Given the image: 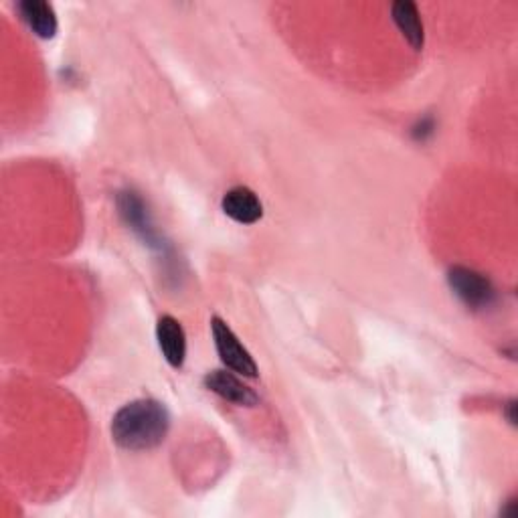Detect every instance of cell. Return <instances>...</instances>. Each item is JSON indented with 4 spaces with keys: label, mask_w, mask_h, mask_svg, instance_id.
Masks as SVG:
<instances>
[{
    "label": "cell",
    "mask_w": 518,
    "mask_h": 518,
    "mask_svg": "<svg viewBox=\"0 0 518 518\" xmlns=\"http://www.w3.org/2000/svg\"><path fill=\"white\" fill-rule=\"evenodd\" d=\"M19 15L27 27L41 39H53L57 35V15L55 9L45 0H25L19 3Z\"/></svg>",
    "instance_id": "7"
},
{
    "label": "cell",
    "mask_w": 518,
    "mask_h": 518,
    "mask_svg": "<svg viewBox=\"0 0 518 518\" xmlns=\"http://www.w3.org/2000/svg\"><path fill=\"white\" fill-rule=\"evenodd\" d=\"M211 330H213V340H215V349L223 361V365L247 379H255L257 377V365L251 357V353L243 347L241 340L235 336V332L229 328L227 322H223L219 316H213L211 320Z\"/></svg>",
    "instance_id": "2"
},
{
    "label": "cell",
    "mask_w": 518,
    "mask_h": 518,
    "mask_svg": "<svg viewBox=\"0 0 518 518\" xmlns=\"http://www.w3.org/2000/svg\"><path fill=\"white\" fill-rule=\"evenodd\" d=\"M170 429L168 409L154 399H136L124 405L112 419V440L128 452L158 448Z\"/></svg>",
    "instance_id": "1"
},
{
    "label": "cell",
    "mask_w": 518,
    "mask_h": 518,
    "mask_svg": "<svg viewBox=\"0 0 518 518\" xmlns=\"http://www.w3.org/2000/svg\"><path fill=\"white\" fill-rule=\"evenodd\" d=\"M450 288L470 308L480 310L494 302V288L488 278L470 268H452L448 274Z\"/></svg>",
    "instance_id": "3"
},
{
    "label": "cell",
    "mask_w": 518,
    "mask_h": 518,
    "mask_svg": "<svg viewBox=\"0 0 518 518\" xmlns=\"http://www.w3.org/2000/svg\"><path fill=\"white\" fill-rule=\"evenodd\" d=\"M223 213L241 225H253L264 217V205L259 197L247 187H233L223 195Z\"/></svg>",
    "instance_id": "6"
},
{
    "label": "cell",
    "mask_w": 518,
    "mask_h": 518,
    "mask_svg": "<svg viewBox=\"0 0 518 518\" xmlns=\"http://www.w3.org/2000/svg\"><path fill=\"white\" fill-rule=\"evenodd\" d=\"M203 383L211 393L219 395L221 399H225L233 405L255 407L259 403V395L249 385H245L239 377H235L233 373L213 371V373L205 375Z\"/></svg>",
    "instance_id": "5"
},
{
    "label": "cell",
    "mask_w": 518,
    "mask_h": 518,
    "mask_svg": "<svg viewBox=\"0 0 518 518\" xmlns=\"http://www.w3.org/2000/svg\"><path fill=\"white\" fill-rule=\"evenodd\" d=\"M156 340L162 357L172 369H181L187 361V334L175 316H162L156 324Z\"/></svg>",
    "instance_id": "4"
},
{
    "label": "cell",
    "mask_w": 518,
    "mask_h": 518,
    "mask_svg": "<svg viewBox=\"0 0 518 518\" xmlns=\"http://www.w3.org/2000/svg\"><path fill=\"white\" fill-rule=\"evenodd\" d=\"M391 15L393 21L399 29V33L405 37V41L415 49L421 51L425 45V31H423V23L417 11V5L411 3V0H397L391 7Z\"/></svg>",
    "instance_id": "8"
}]
</instances>
